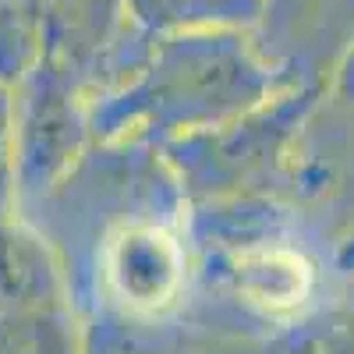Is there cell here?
Listing matches in <instances>:
<instances>
[{
  "label": "cell",
  "mask_w": 354,
  "mask_h": 354,
  "mask_svg": "<svg viewBox=\"0 0 354 354\" xmlns=\"http://www.w3.org/2000/svg\"><path fill=\"white\" fill-rule=\"evenodd\" d=\"M103 280L124 312L156 315L174 305L185 283L181 241L160 223H128L103 248Z\"/></svg>",
  "instance_id": "cell-1"
},
{
  "label": "cell",
  "mask_w": 354,
  "mask_h": 354,
  "mask_svg": "<svg viewBox=\"0 0 354 354\" xmlns=\"http://www.w3.org/2000/svg\"><path fill=\"white\" fill-rule=\"evenodd\" d=\"M234 280L241 298L266 315L301 312L315 290L312 262L287 245H255L234 259Z\"/></svg>",
  "instance_id": "cell-2"
},
{
  "label": "cell",
  "mask_w": 354,
  "mask_h": 354,
  "mask_svg": "<svg viewBox=\"0 0 354 354\" xmlns=\"http://www.w3.org/2000/svg\"><path fill=\"white\" fill-rule=\"evenodd\" d=\"M138 8L149 18L181 21V18H248L259 0H138Z\"/></svg>",
  "instance_id": "cell-3"
}]
</instances>
